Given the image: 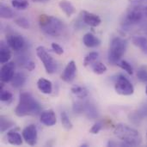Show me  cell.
Here are the masks:
<instances>
[{
	"mask_svg": "<svg viewBox=\"0 0 147 147\" xmlns=\"http://www.w3.org/2000/svg\"><path fill=\"white\" fill-rule=\"evenodd\" d=\"M6 42L8 46L14 51H21L25 47V40L23 37L16 33L8 34L6 36Z\"/></svg>",
	"mask_w": 147,
	"mask_h": 147,
	"instance_id": "cell-8",
	"label": "cell"
},
{
	"mask_svg": "<svg viewBox=\"0 0 147 147\" xmlns=\"http://www.w3.org/2000/svg\"><path fill=\"white\" fill-rule=\"evenodd\" d=\"M22 138L25 140V142L29 146H34L37 142V128L35 125L31 124L27 126L22 133Z\"/></svg>",
	"mask_w": 147,
	"mask_h": 147,
	"instance_id": "cell-9",
	"label": "cell"
},
{
	"mask_svg": "<svg viewBox=\"0 0 147 147\" xmlns=\"http://www.w3.org/2000/svg\"><path fill=\"white\" fill-rule=\"evenodd\" d=\"M11 58V53L8 47V44L5 45L3 42L1 43V50H0V61L1 64H5L9 61Z\"/></svg>",
	"mask_w": 147,
	"mask_h": 147,
	"instance_id": "cell-18",
	"label": "cell"
},
{
	"mask_svg": "<svg viewBox=\"0 0 147 147\" xmlns=\"http://www.w3.org/2000/svg\"><path fill=\"white\" fill-rule=\"evenodd\" d=\"M25 82H26V78H25L24 74L20 73V72L15 73L13 78L10 81L12 87H14L15 89H19V88L22 87L23 84H25Z\"/></svg>",
	"mask_w": 147,
	"mask_h": 147,
	"instance_id": "cell-19",
	"label": "cell"
},
{
	"mask_svg": "<svg viewBox=\"0 0 147 147\" xmlns=\"http://www.w3.org/2000/svg\"><path fill=\"white\" fill-rule=\"evenodd\" d=\"M39 24L41 30L45 34L53 37H58L61 35L65 30V25L62 21L57 17L45 14L40 16Z\"/></svg>",
	"mask_w": 147,
	"mask_h": 147,
	"instance_id": "cell-3",
	"label": "cell"
},
{
	"mask_svg": "<svg viewBox=\"0 0 147 147\" xmlns=\"http://www.w3.org/2000/svg\"><path fill=\"white\" fill-rule=\"evenodd\" d=\"M0 99H1L2 102H10L12 100V94L8 90H1Z\"/></svg>",
	"mask_w": 147,
	"mask_h": 147,
	"instance_id": "cell-31",
	"label": "cell"
},
{
	"mask_svg": "<svg viewBox=\"0 0 147 147\" xmlns=\"http://www.w3.org/2000/svg\"><path fill=\"white\" fill-rule=\"evenodd\" d=\"M91 69L94 73L101 75L107 71V66L101 62H94L91 65Z\"/></svg>",
	"mask_w": 147,
	"mask_h": 147,
	"instance_id": "cell-23",
	"label": "cell"
},
{
	"mask_svg": "<svg viewBox=\"0 0 147 147\" xmlns=\"http://www.w3.org/2000/svg\"><path fill=\"white\" fill-rule=\"evenodd\" d=\"M59 5L60 9H62V11L67 16H71L76 12V9H75L74 5L68 0H61L59 2Z\"/></svg>",
	"mask_w": 147,
	"mask_h": 147,
	"instance_id": "cell-17",
	"label": "cell"
},
{
	"mask_svg": "<svg viewBox=\"0 0 147 147\" xmlns=\"http://www.w3.org/2000/svg\"><path fill=\"white\" fill-rule=\"evenodd\" d=\"M0 16L2 18L10 19L14 16V13L9 7L6 6L4 4H1V6H0Z\"/></svg>",
	"mask_w": 147,
	"mask_h": 147,
	"instance_id": "cell-25",
	"label": "cell"
},
{
	"mask_svg": "<svg viewBox=\"0 0 147 147\" xmlns=\"http://www.w3.org/2000/svg\"><path fill=\"white\" fill-rule=\"evenodd\" d=\"M82 16H83V22L90 27H97L102 22V20L99 16L91 12H88L86 10L82 12Z\"/></svg>",
	"mask_w": 147,
	"mask_h": 147,
	"instance_id": "cell-12",
	"label": "cell"
},
{
	"mask_svg": "<svg viewBox=\"0 0 147 147\" xmlns=\"http://www.w3.org/2000/svg\"><path fill=\"white\" fill-rule=\"evenodd\" d=\"M11 4L17 9H25L28 7V2L27 0H12Z\"/></svg>",
	"mask_w": 147,
	"mask_h": 147,
	"instance_id": "cell-27",
	"label": "cell"
},
{
	"mask_svg": "<svg viewBox=\"0 0 147 147\" xmlns=\"http://www.w3.org/2000/svg\"><path fill=\"white\" fill-rule=\"evenodd\" d=\"M83 41H84V44L88 47H96L101 43V40L91 33L85 34L84 35Z\"/></svg>",
	"mask_w": 147,
	"mask_h": 147,
	"instance_id": "cell-15",
	"label": "cell"
},
{
	"mask_svg": "<svg viewBox=\"0 0 147 147\" xmlns=\"http://www.w3.org/2000/svg\"><path fill=\"white\" fill-rule=\"evenodd\" d=\"M146 36H147V30H146Z\"/></svg>",
	"mask_w": 147,
	"mask_h": 147,
	"instance_id": "cell-41",
	"label": "cell"
},
{
	"mask_svg": "<svg viewBox=\"0 0 147 147\" xmlns=\"http://www.w3.org/2000/svg\"><path fill=\"white\" fill-rule=\"evenodd\" d=\"M133 43L137 47L140 48L142 51L147 47V38L143 36H134L133 37Z\"/></svg>",
	"mask_w": 147,
	"mask_h": 147,
	"instance_id": "cell-22",
	"label": "cell"
},
{
	"mask_svg": "<svg viewBox=\"0 0 147 147\" xmlns=\"http://www.w3.org/2000/svg\"><path fill=\"white\" fill-rule=\"evenodd\" d=\"M98 53L96 52H91L89 54H87L84 58V66H88V65H91L94 62L96 61V59H98Z\"/></svg>",
	"mask_w": 147,
	"mask_h": 147,
	"instance_id": "cell-26",
	"label": "cell"
},
{
	"mask_svg": "<svg viewBox=\"0 0 147 147\" xmlns=\"http://www.w3.org/2000/svg\"><path fill=\"white\" fill-rule=\"evenodd\" d=\"M115 91L121 96H131L134 92V87L132 83L123 75H119L115 84Z\"/></svg>",
	"mask_w": 147,
	"mask_h": 147,
	"instance_id": "cell-6",
	"label": "cell"
},
{
	"mask_svg": "<svg viewBox=\"0 0 147 147\" xmlns=\"http://www.w3.org/2000/svg\"><path fill=\"white\" fill-rule=\"evenodd\" d=\"M114 134L128 146H138L142 143V137L140 132L126 124L116 125L114 129Z\"/></svg>",
	"mask_w": 147,
	"mask_h": 147,
	"instance_id": "cell-2",
	"label": "cell"
},
{
	"mask_svg": "<svg viewBox=\"0 0 147 147\" xmlns=\"http://www.w3.org/2000/svg\"><path fill=\"white\" fill-rule=\"evenodd\" d=\"M60 119H61V123H62V126L65 129V130H71L72 127H73V125L69 118V116L67 115V114L65 112H62L60 114Z\"/></svg>",
	"mask_w": 147,
	"mask_h": 147,
	"instance_id": "cell-24",
	"label": "cell"
},
{
	"mask_svg": "<svg viewBox=\"0 0 147 147\" xmlns=\"http://www.w3.org/2000/svg\"><path fill=\"white\" fill-rule=\"evenodd\" d=\"M102 123H101V122H96V123H95V124L92 126V127L90 128V132L92 134H97L102 130Z\"/></svg>",
	"mask_w": 147,
	"mask_h": 147,
	"instance_id": "cell-32",
	"label": "cell"
},
{
	"mask_svg": "<svg viewBox=\"0 0 147 147\" xmlns=\"http://www.w3.org/2000/svg\"><path fill=\"white\" fill-rule=\"evenodd\" d=\"M146 143H147V133H146Z\"/></svg>",
	"mask_w": 147,
	"mask_h": 147,
	"instance_id": "cell-40",
	"label": "cell"
},
{
	"mask_svg": "<svg viewBox=\"0 0 147 147\" xmlns=\"http://www.w3.org/2000/svg\"><path fill=\"white\" fill-rule=\"evenodd\" d=\"M7 139L9 144L14 146H22V139L21 134L17 132V130H10L7 134Z\"/></svg>",
	"mask_w": 147,
	"mask_h": 147,
	"instance_id": "cell-16",
	"label": "cell"
},
{
	"mask_svg": "<svg viewBox=\"0 0 147 147\" xmlns=\"http://www.w3.org/2000/svg\"><path fill=\"white\" fill-rule=\"evenodd\" d=\"M15 22L17 26H19L20 28H24V29H28L30 27L28 20L26 19L25 17H18L15 20Z\"/></svg>",
	"mask_w": 147,
	"mask_h": 147,
	"instance_id": "cell-30",
	"label": "cell"
},
{
	"mask_svg": "<svg viewBox=\"0 0 147 147\" xmlns=\"http://www.w3.org/2000/svg\"><path fill=\"white\" fill-rule=\"evenodd\" d=\"M32 1L34 3H46V2H48L49 0H32Z\"/></svg>",
	"mask_w": 147,
	"mask_h": 147,
	"instance_id": "cell-36",
	"label": "cell"
},
{
	"mask_svg": "<svg viewBox=\"0 0 147 147\" xmlns=\"http://www.w3.org/2000/svg\"><path fill=\"white\" fill-rule=\"evenodd\" d=\"M127 42L121 37H115L110 44L109 51V62L112 65H117L126 52Z\"/></svg>",
	"mask_w": 147,
	"mask_h": 147,
	"instance_id": "cell-4",
	"label": "cell"
},
{
	"mask_svg": "<svg viewBox=\"0 0 147 147\" xmlns=\"http://www.w3.org/2000/svg\"><path fill=\"white\" fill-rule=\"evenodd\" d=\"M41 108L37 101L27 92H22L19 96V103L15 109V114L19 117L27 115H38Z\"/></svg>",
	"mask_w": 147,
	"mask_h": 147,
	"instance_id": "cell-1",
	"label": "cell"
},
{
	"mask_svg": "<svg viewBox=\"0 0 147 147\" xmlns=\"http://www.w3.org/2000/svg\"><path fill=\"white\" fill-rule=\"evenodd\" d=\"M25 68H26L28 71H34V68H35V64H34L33 61H28V62L26 64Z\"/></svg>",
	"mask_w": 147,
	"mask_h": 147,
	"instance_id": "cell-34",
	"label": "cell"
},
{
	"mask_svg": "<svg viewBox=\"0 0 147 147\" xmlns=\"http://www.w3.org/2000/svg\"><path fill=\"white\" fill-rule=\"evenodd\" d=\"M144 16V7L142 5H132L126 15L125 17V23L131 25V24H135L138 23L139 22L141 21Z\"/></svg>",
	"mask_w": 147,
	"mask_h": 147,
	"instance_id": "cell-7",
	"label": "cell"
},
{
	"mask_svg": "<svg viewBox=\"0 0 147 147\" xmlns=\"http://www.w3.org/2000/svg\"><path fill=\"white\" fill-rule=\"evenodd\" d=\"M137 77L141 82H144V83L147 82V66L143 65L139 68L138 72H137Z\"/></svg>",
	"mask_w": 147,
	"mask_h": 147,
	"instance_id": "cell-29",
	"label": "cell"
},
{
	"mask_svg": "<svg viewBox=\"0 0 147 147\" xmlns=\"http://www.w3.org/2000/svg\"><path fill=\"white\" fill-rule=\"evenodd\" d=\"M122 70H124L126 72H127L129 75H133L134 73V69L132 67V65H130V63H128L126 60H121L117 64Z\"/></svg>",
	"mask_w": 147,
	"mask_h": 147,
	"instance_id": "cell-28",
	"label": "cell"
},
{
	"mask_svg": "<svg viewBox=\"0 0 147 147\" xmlns=\"http://www.w3.org/2000/svg\"><path fill=\"white\" fill-rule=\"evenodd\" d=\"M37 87L40 90V91L42 92L43 94H47L48 95V94H51L52 91H53L52 82L46 79V78H40L37 81Z\"/></svg>",
	"mask_w": 147,
	"mask_h": 147,
	"instance_id": "cell-14",
	"label": "cell"
},
{
	"mask_svg": "<svg viewBox=\"0 0 147 147\" xmlns=\"http://www.w3.org/2000/svg\"><path fill=\"white\" fill-rule=\"evenodd\" d=\"M77 73V65L75 61H70L65 66V70L61 74V79L65 83H71L76 77Z\"/></svg>",
	"mask_w": 147,
	"mask_h": 147,
	"instance_id": "cell-11",
	"label": "cell"
},
{
	"mask_svg": "<svg viewBox=\"0 0 147 147\" xmlns=\"http://www.w3.org/2000/svg\"><path fill=\"white\" fill-rule=\"evenodd\" d=\"M146 95H147V86H146Z\"/></svg>",
	"mask_w": 147,
	"mask_h": 147,
	"instance_id": "cell-39",
	"label": "cell"
},
{
	"mask_svg": "<svg viewBox=\"0 0 147 147\" xmlns=\"http://www.w3.org/2000/svg\"><path fill=\"white\" fill-rule=\"evenodd\" d=\"M40 122L47 127H53L56 124V115L53 109L45 110L40 115Z\"/></svg>",
	"mask_w": 147,
	"mask_h": 147,
	"instance_id": "cell-13",
	"label": "cell"
},
{
	"mask_svg": "<svg viewBox=\"0 0 147 147\" xmlns=\"http://www.w3.org/2000/svg\"><path fill=\"white\" fill-rule=\"evenodd\" d=\"M143 52H144L146 54H147V47H146V48H145V49H144V50H143Z\"/></svg>",
	"mask_w": 147,
	"mask_h": 147,
	"instance_id": "cell-38",
	"label": "cell"
},
{
	"mask_svg": "<svg viewBox=\"0 0 147 147\" xmlns=\"http://www.w3.org/2000/svg\"><path fill=\"white\" fill-rule=\"evenodd\" d=\"M36 54L40 60L43 63L44 67L46 69L47 73L53 74L57 70V63L52 57V55L48 53L46 47L40 46L36 48Z\"/></svg>",
	"mask_w": 147,
	"mask_h": 147,
	"instance_id": "cell-5",
	"label": "cell"
},
{
	"mask_svg": "<svg viewBox=\"0 0 147 147\" xmlns=\"http://www.w3.org/2000/svg\"><path fill=\"white\" fill-rule=\"evenodd\" d=\"M131 5H134V6H137V5H142V3L145 2V0H129Z\"/></svg>",
	"mask_w": 147,
	"mask_h": 147,
	"instance_id": "cell-35",
	"label": "cell"
},
{
	"mask_svg": "<svg viewBox=\"0 0 147 147\" xmlns=\"http://www.w3.org/2000/svg\"><path fill=\"white\" fill-rule=\"evenodd\" d=\"M144 16L147 17V6L144 7Z\"/></svg>",
	"mask_w": 147,
	"mask_h": 147,
	"instance_id": "cell-37",
	"label": "cell"
},
{
	"mask_svg": "<svg viewBox=\"0 0 147 147\" xmlns=\"http://www.w3.org/2000/svg\"><path fill=\"white\" fill-rule=\"evenodd\" d=\"M15 69L16 65L14 62L9 61L5 64H3L0 72V77L3 83H9L11 81L15 75Z\"/></svg>",
	"mask_w": 147,
	"mask_h": 147,
	"instance_id": "cell-10",
	"label": "cell"
},
{
	"mask_svg": "<svg viewBox=\"0 0 147 147\" xmlns=\"http://www.w3.org/2000/svg\"><path fill=\"white\" fill-rule=\"evenodd\" d=\"M71 91L72 92V94H74L78 98L80 99H84L86 98L89 95V91L85 87H82V86H73L71 90Z\"/></svg>",
	"mask_w": 147,
	"mask_h": 147,
	"instance_id": "cell-20",
	"label": "cell"
},
{
	"mask_svg": "<svg viewBox=\"0 0 147 147\" xmlns=\"http://www.w3.org/2000/svg\"><path fill=\"white\" fill-rule=\"evenodd\" d=\"M15 123L8 117H5L3 115L1 116L0 118V130L1 133H4L5 131H7L8 129H9L10 127H14Z\"/></svg>",
	"mask_w": 147,
	"mask_h": 147,
	"instance_id": "cell-21",
	"label": "cell"
},
{
	"mask_svg": "<svg viewBox=\"0 0 147 147\" xmlns=\"http://www.w3.org/2000/svg\"><path fill=\"white\" fill-rule=\"evenodd\" d=\"M52 48H53V52H54L56 54H58V55H61V54H63V53H64L63 48H62L59 44H57V43H52Z\"/></svg>",
	"mask_w": 147,
	"mask_h": 147,
	"instance_id": "cell-33",
	"label": "cell"
}]
</instances>
